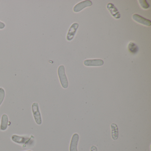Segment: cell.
<instances>
[{
    "label": "cell",
    "instance_id": "6da1fadb",
    "mask_svg": "<svg viewBox=\"0 0 151 151\" xmlns=\"http://www.w3.org/2000/svg\"><path fill=\"white\" fill-rule=\"evenodd\" d=\"M58 74L62 86L64 89H67L68 87V82L63 65H61L58 68Z\"/></svg>",
    "mask_w": 151,
    "mask_h": 151
},
{
    "label": "cell",
    "instance_id": "7a4b0ae2",
    "mask_svg": "<svg viewBox=\"0 0 151 151\" xmlns=\"http://www.w3.org/2000/svg\"><path fill=\"white\" fill-rule=\"evenodd\" d=\"M32 109L36 123L38 125H41L42 123V119L38 103L34 102L32 106Z\"/></svg>",
    "mask_w": 151,
    "mask_h": 151
},
{
    "label": "cell",
    "instance_id": "3957f363",
    "mask_svg": "<svg viewBox=\"0 0 151 151\" xmlns=\"http://www.w3.org/2000/svg\"><path fill=\"white\" fill-rule=\"evenodd\" d=\"M92 5V2L90 0L84 1L76 5L73 9V10L76 13H78L82 11L85 8L91 6Z\"/></svg>",
    "mask_w": 151,
    "mask_h": 151
},
{
    "label": "cell",
    "instance_id": "277c9868",
    "mask_svg": "<svg viewBox=\"0 0 151 151\" xmlns=\"http://www.w3.org/2000/svg\"><path fill=\"white\" fill-rule=\"evenodd\" d=\"M84 64L87 67H99L104 64V61L101 59L86 60L84 61Z\"/></svg>",
    "mask_w": 151,
    "mask_h": 151
},
{
    "label": "cell",
    "instance_id": "5b68a950",
    "mask_svg": "<svg viewBox=\"0 0 151 151\" xmlns=\"http://www.w3.org/2000/svg\"><path fill=\"white\" fill-rule=\"evenodd\" d=\"M79 139V136L78 133H75L73 134L70 145V151H78V144Z\"/></svg>",
    "mask_w": 151,
    "mask_h": 151
},
{
    "label": "cell",
    "instance_id": "8992f818",
    "mask_svg": "<svg viewBox=\"0 0 151 151\" xmlns=\"http://www.w3.org/2000/svg\"><path fill=\"white\" fill-rule=\"evenodd\" d=\"M132 19L137 22L145 25L147 26H150L151 25V21L148 19H146L140 16L139 15L135 14L132 16Z\"/></svg>",
    "mask_w": 151,
    "mask_h": 151
},
{
    "label": "cell",
    "instance_id": "52a82bcc",
    "mask_svg": "<svg viewBox=\"0 0 151 151\" xmlns=\"http://www.w3.org/2000/svg\"><path fill=\"white\" fill-rule=\"evenodd\" d=\"M107 8L114 18L116 19H119L121 18V15L119 11L114 4L111 3H108L107 5Z\"/></svg>",
    "mask_w": 151,
    "mask_h": 151
},
{
    "label": "cell",
    "instance_id": "ba28073f",
    "mask_svg": "<svg viewBox=\"0 0 151 151\" xmlns=\"http://www.w3.org/2000/svg\"><path fill=\"white\" fill-rule=\"evenodd\" d=\"M78 28V24L77 23H75L71 25L67 35V40L70 41L73 39Z\"/></svg>",
    "mask_w": 151,
    "mask_h": 151
},
{
    "label": "cell",
    "instance_id": "9c48e42d",
    "mask_svg": "<svg viewBox=\"0 0 151 151\" xmlns=\"http://www.w3.org/2000/svg\"><path fill=\"white\" fill-rule=\"evenodd\" d=\"M111 130V137L112 139L116 140L118 139L119 137V130L117 124L115 123L111 124L110 125Z\"/></svg>",
    "mask_w": 151,
    "mask_h": 151
},
{
    "label": "cell",
    "instance_id": "30bf717a",
    "mask_svg": "<svg viewBox=\"0 0 151 151\" xmlns=\"http://www.w3.org/2000/svg\"><path fill=\"white\" fill-rule=\"evenodd\" d=\"M9 117L6 114L2 115L1 116V123L0 125V130L5 131L7 129L8 126Z\"/></svg>",
    "mask_w": 151,
    "mask_h": 151
},
{
    "label": "cell",
    "instance_id": "8fae6325",
    "mask_svg": "<svg viewBox=\"0 0 151 151\" xmlns=\"http://www.w3.org/2000/svg\"><path fill=\"white\" fill-rule=\"evenodd\" d=\"M12 139L14 142L17 144H22L25 143L28 140V139L23 137L17 136L16 135H14L12 136Z\"/></svg>",
    "mask_w": 151,
    "mask_h": 151
},
{
    "label": "cell",
    "instance_id": "7c38bea8",
    "mask_svg": "<svg viewBox=\"0 0 151 151\" xmlns=\"http://www.w3.org/2000/svg\"><path fill=\"white\" fill-rule=\"evenodd\" d=\"M128 49L130 52L133 54L136 53L138 51L137 46L133 42H130L128 45Z\"/></svg>",
    "mask_w": 151,
    "mask_h": 151
},
{
    "label": "cell",
    "instance_id": "4fadbf2b",
    "mask_svg": "<svg viewBox=\"0 0 151 151\" xmlns=\"http://www.w3.org/2000/svg\"><path fill=\"white\" fill-rule=\"evenodd\" d=\"M139 2L140 6H141L142 8L144 9H147L149 8V7H150L149 4L147 2L146 0H139Z\"/></svg>",
    "mask_w": 151,
    "mask_h": 151
},
{
    "label": "cell",
    "instance_id": "5bb4252c",
    "mask_svg": "<svg viewBox=\"0 0 151 151\" xmlns=\"http://www.w3.org/2000/svg\"><path fill=\"white\" fill-rule=\"evenodd\" d=\"M5 91L2 88H0V106L2 104L5 97Z\"/></svg>",
    "mask_w": 151,
    "mask_h": 151
},
{
    "label": "cell",
    "instance_id": "9a60e30c",
    "mask_svg": "<svg viewBox=\"0 0 151 151\" xmlns=\"http://www.w3.org/2000/svg\"><path fill=\"white\" fill-rule=\"evenodd\" d=\"M91 151H98L97 147L95 145H92L91 147Z\"/></svg>",
    "mask_w": 151,
    "mask_h": 151
},
{
    "label": "cell",
    "instance_id": "2e32d148",
    "mask_svg": "<svg viewBox=\"0 0 151 151\" xmlns=\"http://www.w3.org/2000/svg\"><path fill=\"white\" fill-rule=\"evenodd\" d=\"M5 26L6 25H5V24L0 21V29H2L5 28Z\"/></svg>",
    "mask_w": 151,
    "mask_h": 151
},
{
    "label": "cell",
    "instance_id": "e0dca14e",
    "mask_svg": "<svg viewBox=\"0 0 151 151\" xmlns=\"http://www.w3.org/2000/svg\"><path fill=\"white\" fill-rule=\"evenodd\" d=\"M32 151V150H28V151Z\"/></svg>",
    "mask_w": 151,
    "mask_h": 151
}]
</instances>
